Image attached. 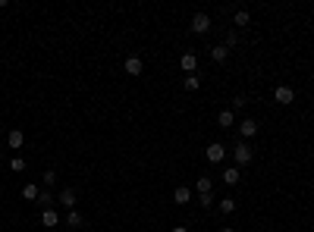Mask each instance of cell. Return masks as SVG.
<instances>
[{"instance_id": "21", "label": "cell", "mask_w": 314, "mask_h": 232, "mask_svg": "<svg viewBox=\"0 0 314 232\" xmlns=\"http://www.w3.org/2000/svg\"><path fill=\"white\" fill-rule=\"evenodd\" d=\"M41 185L44 188H53V185H57V173H53V170H44L41 173Z\"/></svg>"}, {"instance_id": "22", "label": "cell", "mask_w": 314, "mask_h": 232, "mask_svg": "<svg viewBox=\"0 0 314 232\" xmlns=\"http://www.w3.org/2000/svg\"><path fill=\"white\" fill-rule=\"evenodd\" d=\"M220 214H232V210H236V201H232V198H220Z\"/></svg>"}, {"instance_id": "16", "label": "cell", "mask_w": 314, "mask_h": 232, "mask_svg": "<svg viewBox=\"0 0 314 232\" xmlns=\"http://www.w3.org/2000/svg\"><path fill=\"white\" fill-rule=\"evenodd\" d=\"M195 191H198V195H211V191H214L211 176H198V179H195Z\"/></svg>"}, {"instance_id": "8", "label": "cell", "mask_w": 314, "mask_h": 232, "mask_svg": "<svg viewBox=\"0 0 314 232\" xmlns=\"http://www.w3.org/2000/svg\"><path fill=\"white\" fill-rule=\"evenodd\" d=\"M223 157H226V148H223L220 141H211V144H208V160H211V163H220Z\"/></svg>"}, {"instance_id": "10", "label": "cell", "mask_w": 314, "mask_h": 232, "mask_svg": "<svg viewBox=\"0 0 314 232\" xmlns=\"http://www.w3.org/2000/svg\"><path fill=\"white\" fill-rule=\"evenodd\" d=\"M217 123H220V129H232L236 125V110H220Z\"/></svg>"}, {"instance_id": "19", "label": "cell", "mask_w": 314, "mask_h": 232, "mask_svg": "<svg viewBox=\"0 0 314 232\" xmlns=\"http://www.w3.org/2000/svg\"><path fill=\"white\" fill-rule=\"evenodd\" d=\"M66 226H72V229H79V226H85V220H82V214H79V210H69V214H66Z\"/></svg>"}, {"instance_id": "6", "label": "cell", "mask_w": 314, "mask_h": 232, "mask_svg": "<svg viewBox=\"0 0 314 232\" xmlns=\"http://www.w3.org/2000/svg\"><path fill=\"white\" fill-rule=\"evenodd\" d=\"M126 72H129V76H142V72H145V63H142V57H135V54H132V57H126Z\"/></svg>"}, {"instance_id": "29", "label": "cell", "mask_w": 314, "mask_h": 232, "mask_svg": "<svg viewBox=\"0 0 314 232\" xmlns=\"http://www.w3.org/2000/svg\"><path fill=\"white\" fill-rule=\"evenodd\" d=\"M0 163H3V151H0Z\"/></svg>"}, {"instance_id": "7", "label": "cell", "mask_w": 314, "mask_h": 232, "mask_svg": "<svg viewBox=\"0 0 314 232\" xmlns=\"http://www.w3.org/2000/svg\"><path fill=\"white\" fill-rule=\"evenodd\" d=\"M179 66H182L185 76H195V69H198V57H195V54H182V57H179Z\"/></svg>"}, {"instance_id": "2", "label": "cell", "mask_w": 314, "mask_h": 232, "mask_svg": "<svg viewBox=\"0 0 314 232\" xmlns=\"http://www.w3.org/2000/svg\"><path fill=\"white\" fill-rule=\"evenodd\" d=\"M211 25H214V22H211L208 13H195V16H192V22H189V29L195 31V35H208Z\"/></svg>"}, {"instance_id": "17", "label": "cell", "mask_w": 314, "mask_h": 232, "mask_svg": "<svg viewBox=\"0 0 314 232\" xmlns=\"http://www.w3.org/2000/svg\"><path fill=\"white\" fill-rule=\"evenodd\" d=\"M220 176H223V182H226V185H236L239 179H242V170H239V167H226Z\"/></svg>"}, {"instance_id": "12", "label": "cell", "mask_w": 314, "mask_h": 232, "mask_svg": "<svg viewBox=\"0 0 314 232\" xmlns=\"http://www.w3.org/2000/svg\"><path fill=\"white\" fill-rule=\"evenodd\" d=\"M189 201H192V188L179 185V188L173 191V204H179V207H182V204H189Z\"/></svg>"}, {"instance_id": "15", "label": "cell", "mask_w": 314, "mask_h": 232, "mask_svg": "<svg viewBox=\"0 0 314 232\" xmlns=\"http://www.w3.org/2000/svg\"><path fill=\"white\" fill-rule=\"evenodd\" d=\"M226 57H230V47H226V44H214L211 47V60L214 63H226Z\"/></svg>"}, {"instance_id": "14", "label": "cell", "mask_w": 314, "mask_h": 232, "mask_svg": "<svg viewBox=\"0 0 314 232\" xmlns=\"http://www.w3.org/2000/svg\"><path fill=\"white\" fill-rule=\"evenodd\" d=\"M239 132H242V138H255L258 135V123L255 119H242V123H239Z\"/></svg>"}, {"instance_id": "4", "label": "cell", "mask_w": 314, "mask_h": 232, "mask_svg": "<svg viewBox=\"0 0 314 232\" xmlns=\"http://www.w3.org/2000/svg\"><path fill=\"white\" fill-rule=\"evenodd\" d=\"M76 201H79V198H76V188H63L57 195V204H63L66 210H76Z\"/></svg>"}, {"instance_id": "24", "label": "cell", "mask_w": 314, "mask_h": 232, "mask_svg": "<svg viewBox=\"0 0 314 232\" xmlns=\"http://www.w3.org/2000/svg\"><path fill=\"white\" fill-rule=\"evenodd\" d=\"M198 204H201V207L208 210L211 204H214V191H211V195H198Z\"/></svg>"}, {"instance_id": "1", "label": "cell", "mask_w": 314, "mask_h": 232, "mask_svg": "<svg viewBox=\"0 0 314 232\" xmlns=\"http://www.w3.org/2000/svg\"><path fill=\"white\" fill-rule=\"evenodd\" d=\"M232 160H236V167H245V163L255 160V151H251L248 141H236L232 144Z\"/></svg>"}, {"instance_id": "25", "label": "cell", "mask_w": 314, "mask_h": 232, "mask_svg": "<svg viewBox=\"0 0 314 232\" xmlns=\"http://www.w3.org/2000/svg\"><path fill=\"white\" fill-rule=\"evenodd\" d=\"M236 44H239V35H236V31H230V35H226V47H236Z\"/></svg>"}, {"instance_id": "3", "label": "cell", "mask_w": 314, "mask_h": 232, "mask_svg": "<svg viewBox=\"0 0 314 232\" xmlns=\"http://www.w3.org/2000/svg\"><path fill=\"white\" fill-rule=\"evenodd\" d=\"M273 101L286 107V104H292V101H296V91H292L289 85H277V91H273Z\"/></svg>"}, {"instance_id": "28", "label": "cell", "mask_w": 314, "mask_h": 232, "mask_svg": "<svg viewBox=\"0 0 314 232\" xmlns=\"http://www.w3.org/2000/svg\"><path fill=\"white\" fill-rule=\"evenodd\" d=\"M220 232H236V229H232V226H223V229H220Z\"/></svg>"}, {"instance_id": "5", "label": "cell", "mask_w": 314, "mask_h": 232, "mask_svg": "<svg viewBox=\"0 0 314 232\" xmlns=\"http://www.w3.org/2000/svg\"><path fill=\"white\" fill-rule=\"evenodd\" d=\"M22 144H25V135H22V129H10V132H6V148L19 151Z\"/></svg>"}, {"instance_id": "20", "label": "cell", "mask_w": 314, "mask_h": 232, "mask_svg": "<svg viewBox=\"0 0 314 232\" xmlns=\"http://www.w3.org/2000/svg\"><path fill=\"white\" fill-rule=\"evenodd\" d=\"M182 88L185 91H198V88H201V78H198V76H185L182 78Z\"/></svg>"}, {"instance_id": "26", "label": "cell", "mask_w": 314, "mask_h": 232, "mask_svg": "<svg viewBox=\"0 0 314 232\" xmlns=\"http://www.w3.org/2000/svg\"><path fill=\"white\" fill-rule=\"evenodd\" d=\"M245 104H248V101H245V94H239V97H232V110H242V107H245Z\"/></svg>"}, {"instance_id": "18", "label": "cell", "mask_w": 314, "mask_h": 232, "mask_svg": "<svg viewBox=\"0 0 314 232\" xmlns=\"http://www.w3.org/2000/svg\"><path fill=\"white\" fill-rule=\"evenodd\" d=\"M41 223H44V226H60V214H57V210H41Z\"/></svg>"}, {"instance_id": "23", "label": "cell", "mask_w": 314, "mask_h": 232, "mask_svg": "<svg viewBox=\"0 0 314 232\" xmlns=\"http://www.w3.org/2000/svg\"><path fill=\"white\" fill-rule=\"evenodd\" d=\"M10 170H13V173H22V170H25V157H13V160H10Z\"/></svg>"}, {"instance_id": "13", "label": "cell", "mask_w": 314, "mask_h": 232, "mask_svg": "<svg viewBox=\"0 0 314 232\" xmlns=\"http://www.w3.org/2000/svg\"><path fill=\"white\" fill-rule=\"evenodd\" d=\"M232 25H236V29L251 25V13H248V10H236V13H232Z\"/></svg>"}, {"instance_id": "9", "label": "cell", "mask_w": 314, "mask_h": 232, "mask_svg": "<svg viewBox=\"0 0 314 232\" xmlns=\"http://www.w3.org/2000/svg\"><path fill=\"white\" fill-rule=\"evenodd\" d=\"M38 207H41V210H50L53 207V204H57V198H53V191L50 188H41V195H38Z\"/></svg>"}, {"instance_id": "11", "label": "cell", "mask_w": 314, "mask_h": 232, "mask_svg": "<svg viewBox=\"0 0 314 232\" xmlns=\"http://www.w3.org/2000/svg\"><path fill=\"white\" fill-rule=\"evenodd\" d=\"M38 195H41V185H35V182H25V185H22V198H25V201L35 204Z\"/></svg>"}, {"instance_id": "27", "label": "cell", "mask_w": 314, "mask_h": 232, "mask_svg": "<svg viewBox=\"0 0 314 232\" xmlns=\"http://www.w3.org/2000/svg\"><path fill=\"white\" fill-rule=\"evenodd\" d=\"M170 232H189V229H185V226H173Z\"/></svg>"}]
</instances>
